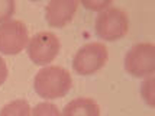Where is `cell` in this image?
I'll return each mask as SVG.
<instances>
[{"label":"cell","mask_w":155,"mask_h":116,"mask_svg":"<svg viewBox=\"0 0 155 116\" xmlns=\"http://www.w3.org/2000/svg\"><path fill=\"white\" fill-rule=\"evenodd\" d=\"M62 116H100V106L91 97H77L65 104Z\"/></svg>","instance_id":"cell-8"},{"label":"cell","mask_w":155,"mask_h":116,"mask_svg":"<svg viewBox=\"0 0 155 116\" xmlns=\"http://www.w3.org/2000/svg\"><path fill=\"white\" fill-rule=\"evenodd\" d=\"M15 10H16V3L13 0H0V23L10 21Z\"/></svg>","instance_id":"cell-12"},{"label":"cell","mask_w":155,"mask_h":116,"mask_svg":"<svg viewBox=\"0 0 155 116\" xmlns=\"http://www.w3.org/2000/svg\"><path fill=\"white\" fill-rule=\"evenodd\" d=\"M73 87V77L70 71L60 65H47L39 70L34 78L36 94L47 100L64 97Z\"/></svg>","instance_id":"cell-1"},{"label":"cell","mask_w":155,"mask_h":116,"mask_svg":"<svg viewBox=\"0 0 155 116\" xmlns=\"http://www.w3.org/2000/svg\"><path fill=\"white\" fill-rule=\"evenodd\" d=\"M7 75H9V70H7V64L5 61V58L0 57V87L5 84V81L7 80Z\"/></svg>","instance_id":"cell-14"},{"label":"cell","mask_w":155,"mask_h":116,"mask_svg":"<svg viewBox=\"0 0 155 116\" xmlns=\"http://www.w3.org/2000/svg\"><path fill=\"white\" fill-rule=\"evenodd\" d=\"M77 0H52L45 7V19L52 28H64L74 18L78 9Z\"/></svg>","instance_id":"cell-7"},{"label":"cell","mask_w":155,"mask_h":116,"mask_svg":"<svg viewBox=\"0 0 155 116\" xmlns=\"http://www.w3.org/2000/svg\"><path fill=\"white\" fill-rule=\"evenodd\" d=\"M0 116H31V106L25 99L12 100L2 108Z\"/></svg>","instance_id":"cell-9"},{"label":"cell","mask_w":155,"mask_h":116,"mask_svg":"<svg viewBox=\"0 0 155 116\" xmlns=\"http://www.w3.org/2000/svg\"><path fill=\"white\" fill-rule=\"evenodd\" d=\"M31 116H62L61 110L49 102H42L31 109Z\"/></svg>","instance_id":"cell-11"},{"label":"cell","mask_w":155,"mask_h":116,"mask_svg":"<svg viewBox=\"0 0 155 116\" xmlns=\"http://www.w3.org/2000/svg\"><path fill=\"white\" fill-rule=\"evenodd\" d=\"M26 49L28 55L34 64L47 67L60 54L61 44L55 34L44 31V32H38L32 38H29Z\"/></svg>","instance_id":"cell-5"},{"label":"cell","mask_w":155,"mask_h":116,"mask_svg":"<svg viewBox=\"0 0 155 116\" xmlns=\"http://www.w3.org/2000/svg\"><path fill=\"white\" fill-rule=\"evenodd\" d=\"M107 58L109 52L104 44L90 42L75 52L73 58V70L78 75H91L106 65Z\"/></svg>","instance_id":"cell-4"},{"label":"cell","mask_w":155,"mask_h":116,"mask_svg":"<svg viewBox=\"0 0 155 116\" xmlns=\"http://www.w3.org/2000/svg\"><path fill=\"white\" fill-rule=\"evenodd\" d=\"M96 34L104 41L122 39L129 31L128 13L117 6H110L101 10L96 19Z\"/></svg>","instance_id":"cell-2"},{"label":"cell","mask_w":155,"mask_h":116,"mask_svg":"<svg viewBox=\"0 0 155 116\" xmlns=\"http://www.w3.org/2000/svg\"><path fill=\"white\" fill-rule=\"evenodd\" d=\"M29 31L22 21L10 19L0 23V52L5 55H15L28 47Z\"/></svg>","instance_id":"cell-6"},{"label":"cell","mask_w":155,"mask_h":116,"mask_svg":"<svg viewBox=\"0 0 155 116\" xmlns=\"http://www.w3.org/2000/svg\"><path fill=\"white\" fill-rule=\"evenodd\" d=\"M125 70L128 74L147 78L155 73V45L151 42H139L125 55Z\"/></svg>","instance_id":"cell-3"},{"label":"cell","mask_w":155,"mask_h":116,"mask_svg":"<svg viewBox=\"0 0 155 116\" xmlns=\"http://www.w3.org/2000/svg\"><path fill=\"white\" fill-rule=\"evenodd\" d=\"M155 77H147L141 86V96L143 99V102L148 104L149 108L155 106Z\"/></svg>","instance_id":"cell-10"},{"label":"cell","mask_w":155,"mask_h":116,"mask_svg":"<svg viewBox=\"0 0 155 116\" xmlns=\"http://www.w3.org/2000/svg\"><path fill=\"white\" fill-rule=\"evenodd\" d=\"M81 5L86 7V9H90V10H94V12H101L107 7L113 6V3L110 0H103V2H96V0H84L81 2Z\"/></svg>","instance_id":"cell-13"}]
</instances>
